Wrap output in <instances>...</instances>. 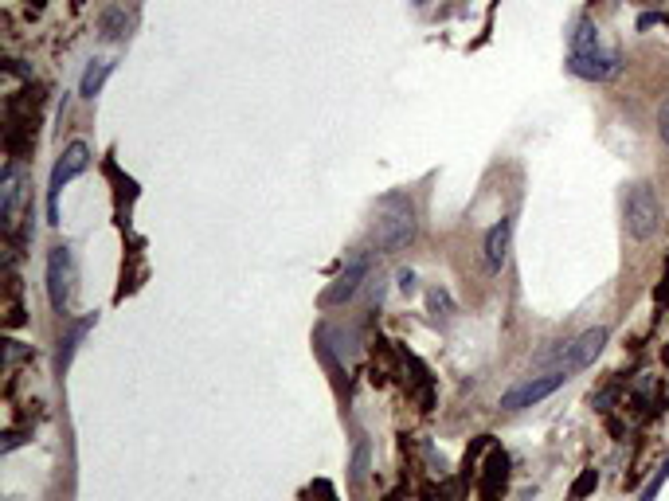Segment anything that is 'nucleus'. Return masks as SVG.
I'll use <instances>...</instances> for the list:
<instances>
[{
	"label": "nucleus",
	"mask_w": 669,
	"mask_h": 501,
	"mask_svg": "<svg viewBox=\"0 0 669 501\" xmlns=\"http://www.w3.org/2000/svg\"><path fill=\"white\" fill-rule=\"evenodd\" d=\"M321 341H337V345H325V353H337V361H353L357 357V329H321Z\"/></svg>",
	"instance_id": "f8f14e48"
},
{
	"label": "nucleus",
	"mask_w": 669,
	"mask_h": 501,
	"mask_svg": "<svg viewBox=\"0 0 669 501\" xmlns=\"http://www.w3.org/2000/svg\"><path fill=\"white\" fill-rule=\"evenodd\" d=\"M626 231L638 243H646L662 231V204L650 192V184H630V192H626Z\"/></svg>",
	"instance_id": "7ed1b4c3"
},
{
	"label": "nucleus",
	"mask_w": 669,
	"mask_h": 501,
	"mask_svg": "<svg viewBox=\"0 0 669 501\" xmlns=\"http://www.w3.org/2000/svg\"><path fill=\"white\" fill-rule=\"evenodd\" d=\"M568 67L580 75V79H591V83H607L623 71V55L619 51H603V55H568Z\"/></svg>",
	"instance_id": "1a4fd4ad"
},
{
	"label": "nucleus",
	"mask_w": 669,
	"mask_h": 501,
	"mask_svg": "<svg viewBox=\"0 0 669 501\" xmlns=\"http://www.w3.org/2000/svg\"><path fill=\"white\" fill-rule=\"evenodd\" d=\"M607 325H595V329H583L576 341H564V345H556L552 353H548V361H552V372H560V376H576L583 368L595 365V357L603 353V345H607Z\"/></svg>",
	"instance_id": "f03ea898"
},
{
	"label": "nucleus",
	"mask_w": 669,
	"mask_h": 501,
	"mask_svg": "<svg viewBox=\"0 0 669 501\" xmlns=\"http://www.w3.org/2000/svg\"><path fill=\"white\" fill-rule=\"evenodd\" d=\"M368 271H372L368 255L349 259V267L333 278V286H325V294H321V306H325V310H333V306H345V302H353V298L360 294V286L368 282Z\"/></svg>",
	"instance_id": "0eeeda50"
},
{
	"label": "nucleus",
	"mask_w": 669,
	"mask_h": 501,
	"mask_svg": "<svg viewBox=\"0 0 669 501\" xmlns=\"http://www.w3.org/2000/svg\"><path fill=\"white\" fill-rule=\"evenodd\" d=\"M75 255H71V247H51V255H47V298H51V306H55V314H67L71 306H75Z\"/></svg>",
	"instance_id": "20e7f679"
},
{
	"label": "nucleus",
	"mask_w": 669,
	"mask_h": 501,
	"mask_svg": "<svg viewBox=\"0 0 669 501\" xmlns=\"http://www.w3.org/2000/svg\"><path fill=\"white\" fill-rule=\"evenodd\" d=\"M87 165H90L87 141H71V145L63 149V157L55 161V169H51V184H47V212H51V220H55V200H59V192L75 181V177H83V173H87Z\"/></svg>",
	"instance_id": "39448f33"
},
{
	"label": "nucleus",
	"mask_w": 669,
	"mask_h": 501,
	"mask_svg": "<svg viewBox=\"0 0 669 501\" xmlns=\"http://www.w3.org/2000/svg\"><path fill=\"white\" fill-rule=\"evenodd\" d=\"M94 325V318H83L79 325H71V333L59 341V368L67 372V365H71V357H75V349H79V341L87 337V329Z\"/></svg>",
	"instance_id": "4468645a"
},
{
	"label": "nucleus",
	"mask_w": 669,
	"mask_h": 501,
	"mask_svg": "<svg viewBox=\"0 0 669 501\" xmlns=\"http://www.w3.org/2000/svg\"><path fill=\"white\" fill-rule=\"evenodd\" d=\"M497 482L505 486V455H493L490 458V478H486V498H497Z\"/></svg>",
	"instance_id": "2eb2a0df"
},
{
	"label": "nucleus",
	"mask_w": 669,
	"mask_h": 501,
	"mask_svg": "<svg viewBox=\"0 0 669 501\" xmlns=\"http://www.w3.org/2000/svg\"><path fill=\"white\" fill-rule=\"evenodd\" d=\"M419 231V220H415V208L403 200V196H388L380 204V216H376V228H372V243L380 255H396L403 251Z\"/></svg>",
	"instance_id": "f257e3e1"
},
{
	"label": "nucleus",
	"mask_w": 669,
	"mask_h": 501,
	"mask_svg": "<svg viewBox=\"0 0 669 501\" xmlns=\"http://www.w3.org/2000/svg\"><path fill=\"white\" fill-rule=\"evenodd\" d=\"M564 380L568 376H560V372H544V376H529V380H521V384H513L505 396H501V408L505 411H521V408H533L540 400H548L556 388H564Z\"/></svg>",
	"instance_id": "423d86ee"
},
{
	"label": "nucleus",
	"mask_w": 669,
	"mask_h": 501,
	"mask_svg": "<svg viewBox=\"0 0 669 501\" xmlns=\"http://www.w3.org/2000/svg\"><path fill=\"white\" fill-rule=\"evenodd\" d=\"M509 247H513V220L505 216V220H497V224L486 231V247H482V255H486V271L501 274V267L509 263Z\"/></svg>",
	"instance_id": "9d476101"
},
{
	"label": "nucleus",
	"mask_w": 669,
	"mask_h": 501,
	"mask_svg": "<svg viewBox=\"0 0 669 501\" xmlns=\"http://www.w3.org/2000/svg\"><path fill=\"white\" fill-rule=\"evenodd\" d=\"M400 290L403 294H415V274L411 271H400Z\"/></svg>",
	"instance_id": "6ab92c4d"
},
{
	"label": "nucleus",
	"mask_w": 669,
	"mask_h": 501,
	"mask_svg": "<svg viewBox=\"0 0 669 501\" xmlns=\"http://www.w3.org/2000/svg\"><path fill=\"white\" fill-rule=\"evenodd\" d=\"M110 71H114V63H106V59H94L87 71H83V83H79V94L83 98H94V94H102L106 87V79H110Z\"/></svg>",
	"instance_id": "ddd939ff"
},
{
	"label": "nucleus",
	"mask_w": 669,
	"mask_h": 501,
	"mask_svg": "<svg viewBox=\"0 0 669 501\" xmlns=\"http://www.w3.org/2000/svg\"><path fill=\"white\" fill-rule=\"evenodd\" d=\"M98 28H102V40H110V44H118V40H126V36H130V28H134V20H130V12H126L122 4H114V8H106V12H102V20H98Z\"/></svg>",
	"instance_id": "9b49d317"
},
{
	"label": "nucleus",
	"mask_w": 669,
	"mask_h": 501,
	"mask_svg": "<svg viewBox=\"0 0 669 501\" xmlns=\"http://www.w3.org/2000/svg\"><path fill=\"white\" fill-rule=\"evenodd\" d=\"M364 470H368V443L360 439V443H357V458H353V482H360V478H364Z\"/></svg>",
	"instance_id": "f3484780"
},
{
	"label": "nucleus",
	"mask_w": 669,
	"mask_h": 501,
	"mask_svg": "<svg viewBox=\"0 0 669 501\" xmlns=\"http://www.w3.org/2000/svg\"><path fill=\"white\" fill-rule=\"evenodd\" d=\"M415 4H427V0H415Z\"/></svg>",
	"instance_id": "aec40b11"
},
{
	"label": "nucleus",
	"mask_w": 669,
	"mask_h": 501,
	"mask_svg": "<svg viewBox=\"0 0 669 501\" xmlns=\"http://www.w3.org/2000/svg\"><path fill=\"white\" fill-rule=\"evenodd\" d=\"M666 482H669V458H666V466L654 474V482L642 490V498H638V501H658V494H662V486H666Z\"/></svg>",
	"instance_id": "dca6fc26"
},
{
	"label": "nucleus",
	"mask_w": 669,
	"mask_h": 501,
	"mask_svg": "<svg viewBox=\"0 0 669 501\" xmlns=\"http://www.w3.org/2000/svg\"><path fill=\"white\" fill-rule=\"evenodd\" d=\"M24 196H28V181H24L20 165H8L4 177H0V220H4V228H16Z\"/></svg>",
	"instance_id": "6e6552de"
},
{
	"label": "nucleus",
	"mask_w": 669,
	"mask_h": 501,
	"mask_svg": "<svg viewBox=\"0 0 669 501\" xmlns=\"http://www.w3.org/2000/svg\"><path fill=\"white\" fill-rule=\"evenodd\" d=\"M658 130H662V141L669 145V98L662 102V114H658Z\"/></svg>",
	"instance_id": "a211bd4d"
}]
</instances>
